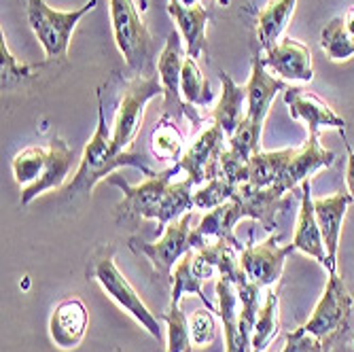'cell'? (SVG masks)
I'll list each match as a JSON object with an SVG mask.
<instances>
[{"instance_id":"6da1fadb","label":"cell","mask_w":354,"mask_h":352,"mask_svg":"<svg viewBox=\"0 0 354 352\" xmlns=\"http://www.w3.org/2000/svg\"><path fill=\"white\" fill-rule=\"evenodd\" d=\"M180 170L178 164L149 176L140 185H130L123 176L113 174L106 178L109 185L119 187L123 200L117 206L119 216H136V219H153L157 221V232H162L172 221H178L183 214L196 208L191 189L196 187L187 176L180 183H172V176Z\"/></svg>"},{"instance_id":"7a4b0ae2","label":"cell","mask_w":354,"mask_h":352,"mask_svg":"<svg viewBox=\"0 0 354 352\" xmlns=\"http://www.w3.org/2000/svg\"><path fill=\"white\" fill-rule=\"evenodd\" d=\"M75 164V149L68 142L55 136L47 147H28L19 151L13 162L15 183L21 187V206L32 204L45 191L59 189L68 178Z\"/></svg>"},{"instance_id":"3957f363","label":"cell","mask_w":354,"mask_h":352,"mask_svg":"<svg viewBox=\"0 0 354 352\" xmlns=\"http://www.w3.org/2000/svg\"><path fill=\"white\" fill-rule=\"evenodd\" d=\"M123 166H132L138 168L145 176H155L157 172H153L147 164V159L142 153L138 151H123V153H115L113 145H111V130L106 125V117H104V104H102V93L98 91V127H95V134L91 136V140L85 145L83 157L79 162V170L73 178L71 185L64 187V194L68 198H77V196H89L91 189L98 185L102 178L106 180V176Z\"/></svg>"},{"instance_id":"277c9868","label":"cell","mask_w":354,"mask_h":352,"mask_svg":"<svg viewBox=\"0 0 354 352\" xmlns=\"http://www.w3.org/2000/svg\"><path fill=\"white\" fill-rule=\"evenodd\" d=\"M98 0L87 3L73 11H55L45 0H28V21L35 37L45 49L47 59H64L68 55L71 39L77 24L95 9Z\"/></svg>"},{"instance_id":"5b68a950","label":"cell","mask_w":354,"mask_h":352,"mask_svg":"<svg viewBox=\"0 0 354 352\" xmlns=\"http://www.w3.org/2000/svg\"><path fill=\"white\" fill-rule=\"evenodd\" d=\"M91 276L98 280V284L104 289V293L121 310H125L142 329H147V333L151 337H155L157 342L164 340L162 327H159V318L145 306V302L140 299V295L136 293V289H134L130 282H127V278L115 266V248L113 246L104 248L98 254V257L93 259Z\"/></svg>"},{"instance_id":"8992f818","label":"cell","mask_w":354,"mask_h":352,"mask_svg":"<svg viewBox=\"0 0 354 352\" xmlns=\"http://www.w3.org/2000/svg\"><path fill=\"white\" fill-rule=\"evenodd\" d=\"M157 95H164V85L159 75L136 79L123 89L115 113V123L111 127V145L115 153L127 151V147L136 140L142 127L145 109Z\"/></svg>"},{"instance_id":"52a82bcc","label":"cell","mask_w":354,"mask_h":352,"mask_svg":"<svg viewBox=\"0 0 354 352\" xmlns=\"http://www.w3.org/2000/svg\"><path fill=\"white\" fill-rule=\"evenodd\" d=\"M140 7L134 0H111V21L115 43L125 57L127 66L142 73L149 59L151 32L140 17Z\"/></svg>"},{"instance_id":"ba28073f","label":"cell","mask_w":354,"mask_h":352,"mask_svg":"<svg viewBox=\"0 0 354 352\" xmlns=\"http://www.w3.org/2000/svg\"><path fill=\"white\" fill-rule=\"evenodd\" d=\"M352 314V295L348 291V286L344 278H339L337 272L329 274L327 286L323 295H320L312 316L308 318V323L301 325V329L320 346L323 342H329L335 333H339Z\"/></svg>"},{"instance_id":"9c48e42d","label":"cell","mask_w":354,"mask_h":352,"mask_svg":"<svg viewBox=\"0 0 354 352\" xmlns=\"http://www.w3.org/2000/svg\"><path fill=\"white\" fill-rule=\"evenodd\" d=\"M189 225H191V212L183 214L178 221H172L157 242L132 240L130 246L132 250L145 254L153 263V270L162 276V280H172L174 263H178L187 252L196 250V244H193V230Z\"/></svg>"},{"instance_id":"30bf717a","label":"cell","mask_w":354,"mask_h":352,"mask_svg":"<svg viewBox=\"0 0 354 352\" xmlns=\"http://www.w3.org/2000/svg\"><path fill=\"white\" fill-rule=\"evenodd\" d=\"M225 142H227V134L223 132L221 125L210 121L206 127H202L200 134L187 147L178 166H180V170L187 172V176L196 187H202L206 180L218 176L221 155L225 151Z\"/></svg>"},{"instance_id":"8fae6325","label":"cell","mask_w":354,"mask_h":352,"mask_svg":"<svg viewBox=\"0 0 354 352\" xmlns=\"http://www.w3.org/2000/svg\"><path fill=\"white\" fill-rule=\"evenodd\" d=\"M183 39L178 32H170L168 41L164 51L159 53L157 59V75L162 79L164 85V115H185L191 125H202V117L198 115V109H193L191 104H187L183 100V93H180V75H183Z\"/></svg>"},{"instance_id":"7c38bea8","label":"cell","mask_w":354,"mask_h":352,"mask_svg":"<svg viewBox=\"0 0 354 352\" xmlns=\"http://www.w3.org/2000/svg\"><path fill=\"white\" fill-rule=\"evenodd\" d=\"M291 252H295L293 244H280V234H270L268 240L259 244H246L240 252V266L246 278L259 289H270L280 276L284 261Z\"/></svg>"},{"instance_id":"4fadbf2b","label":"cell","mask_w":354,"mask_h":352,"mask_svg":"<svg viewBox=\"0 0 354 352\" xmlns=\"http://www.w3.org/2000/svg\"><path fill=\"white\" fill-rule=\"evenodd\" d=\"M284 102L293 119H299L308 125V134L318 136L323 127H333V130H339V134H344L346 130V121L323 98H318L316 93L308 89L293 87V85L286 87Z\"/></svg>"},{"instance_id":"5bb4252c","label":"cell","mask_w":354,"mask_h":352,"mask_svg":"<svg viewBox=\"0 0 354 352\" xmlns=\"http://www.w3.org/2000/svg\"><path fill=\"white\" fill-rule=\"evenodd\" d=\"M261 62L266 68L274 71L278 75V79H282V81L310 83L314 79L310 47L295 39L284 37L276 47L266 51Z\"/></svg>"},{"instance_id":"9a60e30c","label":"cell","mask_w":354,"mask_h":352,"mask_svg":"<svg viewBox=\"0 0 354 352\" xmlns=\"http://www.w3.org/2000/svg\"><path fill=\"white\" fill-rule=\"evenodd\" d=\"M89 314L81 299L68 297L62 299L49 318V337L62 350H75L87 331Z\"/></svg>"},{"instance_id":"2e32d148","label":"cell","mask_w":354,"mask_h":352,"mask_svg":"<svg viewBox=\"0 0 354 352\" xmlns=\"http://www.w3.org/2000/svg\"><path fill=\"white\" fill-rule=\"evenodd\" d=\"M354 202L350 194H335L329 198H316L314 200V212L320 234H323V242L327 248V274L337 272V246H339V236H342V225L348 212V206Z\"/></svg>"},{"instance_id":"e0dca14e","label":"cell","mask_w":354,"mask_h":352,"mask_svg":"<svg viewBox=\"0 0 354 352\" xmlns=\"http://www.w3.org/2000/svg\"><path fill=\"white\" fill-rule=\"evenodd\" d=\"M244 87H246V95H248L246 98V119L263 130V121L272 109L276 93L284 91L288 85H286V81L276 79L268 73L261 57H254L250 79Z\"/></svg>"},{"instance_id":"ac0fdd59","label":"cell","mask_w":354,"mask_h":352,"mask_svg":"<svg viewBox=\"0 0 354 352\" xmlns=\"http://www.w3.org/2000/svg\"><path fill=\"white\" fill-rule=\"evenodd\" d=\"M291 244L295 246V250H301L304 254H308V257L316 259L320 266L327 270V266H329L327 248H325L323 234H320L318 221H316L310 180H304L301 183V206H299L297 228H295V236H293V242Z\"/></svg>"},{"instance_id":"d6986e66","label":"cell","mask_w":354,"mask_h":352,"mask_svg":"<svg viewBox=\"0 0 354 352\" xmlns=\"http://www.w3.org/2000/svg\"><path fill=\"white\" fill-rule=\"evenodd\" d=\"M168 13L174 17L180 37L187 43V55L198 59L206 51V24L210 19L208 9L202 5L185 7L180 0H168Z\"/></svg>"},{"instance_id":"ffe728a7","label":"cell","mask_w":354,"mask_h":352,"mask_svg":"<svg viewBox=\"0 0 354 352\" xmlns=\"http://www.w3.org/2000/svg\"><path fill=\"white\" fill-rule=\"evenodd\" d=\"M246 98H248L246 87L238 85L230 75L221 73V100L210 111L208 119L214 121L216 125H221L223 132L227 134V138L234 134V130L246 117V115H242V106H244Z\"/></svg>"},{"instance_id":"44dd1931","label":"cell","mask_w":354,"mask_h":352,"mask_svg":"<svg viewBox=\"0 0 354 352\" xmlns=\"http://www.w3.org/2000/svg\"><path fill=\"white\" fill-rule=\"evenodd\" d=\"M320 47L333 62H346L354 57V5L323 28Z\"/></svg>"},{"instance_id":"7402d4cb","label":"cell","mask_w":354,"mask_h":352,"mask_svg":"<svg viewBox=\"0 0 354 352\" xmlns=\"http://www.w3.org/2000/svg\"><path fill=\"white\" fill-rule=\"evenodd\" d=\"M295 5L297 0H270L261 9L259 17H257V35H259V45L263 53L280 43L282 32L295 13Z\"/></svg>"},{"instance_id":"603a6c76","label":"cell","mask_w":354,"mask_h":352,"mask_svg":"<svg viewBox=\"0 0 354 352\" xmlns=\"http://www.w3.org/2000/svg\"><path fill=\"white\" fill-rule=\"evenodd\" d=\"M185 138L174 117L164 115L162 121L155 125L151 132V153L159 159V162H174L178 164L185 155Z\"/></svg>"},{"instance_id":"cb8c5ba5","label":"cell","mask_w":354,"mask_h":352,"mask_svg":"<svg viewBox=\"0 0 354 352\" xmlns=\"http://www.w3.org/2000/svg\"><path fill=\"white\" fill-rule=\"evenodd\" d=\"M180 93L183 100L191 106L206 109L212 102V91L204 77V73L198 66L196 57H185L183 62V75H180Z\"/></svg>"},{"instance_id":"d4e9b609","label":"cell","mask_w":354,"mask_h":352,"mask_svg":"<svg viewBox=\"0 0 354 352\" xmlns=\"http://www.w3.org/2000/svg\"><path fill=\"white\" fill-rule=\"evenodd\" d=\"M172 295H170V304H180V297L185 293H193V295H198L208 310L212 312H218V308H214L208 299V295H204L202 291V280L196 276V272H193V250L187 252L185 257L176 263V270L172 274Z\"/></svg>"},{"instance_id":"484cf974","label":"cell","mask_w":354,"mask_h":352,"mask_svg":"<svg viewBox=\"0 0 354 352\" xmlns=\"http://www.w3.org/2000/svg\"><path fill=\"white\" fill-rule=\"evenodd\" d=\"M238 185L230 183L227 178H225L223 174L206 180L202 187H198V191L193 194V204H196V208L200 210H212L225 202H230L236 194Z\"/></svg>"},{"instance_id":"4316f807","label":"cell","mask_w":354,"mask_h":352,"mask_svg":"<svg viewBox=\"0 0 354 352\" xmlns=\"http://www.w3.org/2000/svg\"><path fill=\"white\" fill-rule=\"evenodd\" d=\"M168 325V346L166 352H191V329L180 304H170V308L162 314Z\"/></svg>"},{"instance_id":"83f0119b","label":"cell","mask_w":354,"mask_h":352,"mask_svg":"<svg viewBox=\"0 0 354 352\" xmlns=\"http://www.w3.org/2000/svg\"><path fill=\"white\" fill-rule=\"evenodd\" d=\"M39 71V66H26L15 59V55L9 51V45L5 41V35L0 39V75H3V87L11 85L13 81L28 79Z\"/></svg>"},{"instance_id":"f1b7e54d","label":"cell","mask_w":354,"mask_h":352,"mask_svg":"<svg viewBox=\"0 0 354 352\" xmlns=\"http://www.w3.org/2000/svg\"><path fill=\"white\" fill-rule=\"evenodd\" d=\"M189 329H191V340H193V344H196V346H208V344H212L214 342V333H216L212 310L202 308V310L193 312Z\"/></svg>"},{"instance_id":"f546056e","label":"cell","mask_w":354,"mask_h":352,"mask_svg":"<svg viewBox=\"0 0 354 352\" xmlns=\"http://www.w3.org/2000/svg\"><path fill=\"white\" fill-rule=\"evenodd\" d=\"M316 348H318L316 342L299 327L286 335V342L280 352H314Z\"/></svg>"},{"instance_id":"4dcf8cb0","label":"cell","mask_w":354,"mask_h":352,"mask_svg":"<svg viewBox=\"0 0 354 352\" xmlns=\"http://www.w3.org/2000/svg\"><path fill=\"white\" fill-rule=\"evenodd\" d=\"M346 142V140H344ZM346 151H348V166H346V185H348V194L354 198V149L350 147V142H346Z\"/></svg>"},{"instance_id":"1f68e13d","label":"cell","mask_w":354,"mask_h":352,"mask_svg":"<svg viewBox=\"0 0 354 352\" xmlns=\"http://www.w3.org/2000/svg\"><path fill=\"white\" fill-rule=\"evenodd\" d=\"M180 3H183L185 7H196V5L200 3V0H180Z\"/></svg>"},{"instance_id":"d6a6232c","label":"cell","mask_w":354,"mask_h":352,"mask_svg":"<svg viewBox=\"0 0 354 352\" xmlns=\"http://www.w3.org/2000/svg\"><path fill=\"white\" fill-rule=\"evenodd\" d=\"M138 7H140V11L145 13V11L149 9V0H138Z\"/></svg>"},{"instance_id":"836d02e7","label":"cell","mask_w":354,"mask_h":352,"mask_svg":"<svg viewBox=\"0 0 354 352\" xmlns=\"http://www.w3.org/2000/svg\"><path fill=\"white\" fill-rule=\"evenodd\" d=\"M230 3L232 0H218V5H223V7H230Z\"/></svg>"},{"instance_id":"e575fe53","label":"cell","mask_w":354,"mask_h":352,"mask_svg":"<svg viewBox=\"0 0 354 352\" xmlns=\"http://www.w3.org/2000/svg\"><path fill=\"white\" fill-rule=\"evenodd\" d=\"M352 340H354V335H352Z\"/></svg>"}]
</instances>
